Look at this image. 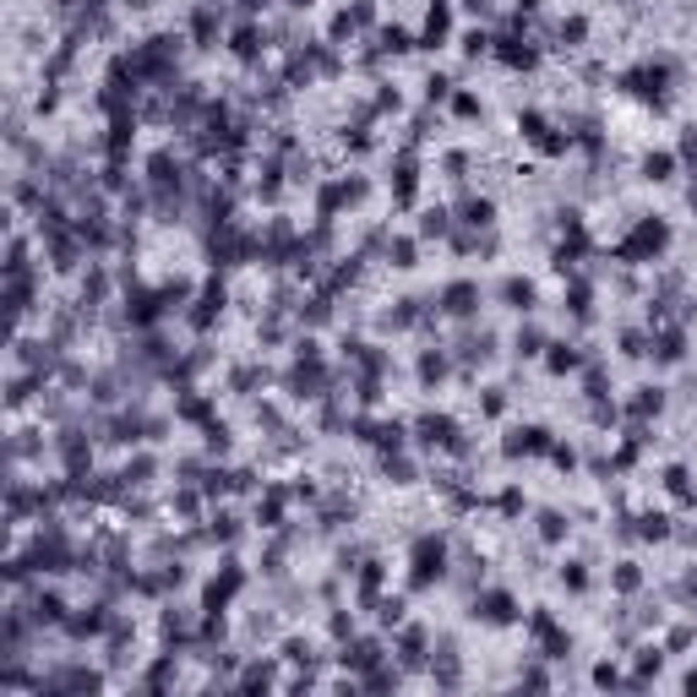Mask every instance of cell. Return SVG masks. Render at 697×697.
<instances>
[{"mask_svg": "<svg viewBox=\"0 0 697 697\" xmlns=\"http://www.w3.org/2000/svg\"><path fill=\"white\" fill-rule=\"evenodd\" d=\"M447 300H452V310H474V289H469V284H458Z\"/></svg>", "mask_w": 697, "mask_h": 697, "instance_id": "obj_1", "label": "cell"}, {"mask_svg": "<svg viewBox=\"0 0 697 697\" xmlns=\"http://www.w3.org/2000/svg\"><path fill=\"white\" fill-rule=\"evenodd\" d=\"M643 169H648V175H654V180H665V175H670V158H665V153H659V158H648V164H643Z\"/></svg>", "mask_w": 697, "mask_h": 697, "instance_id": "obj_2", "label": "cell"}, {"mask_svg": "<svg viewBox=\"0 0 697 697\" xmlns=\"http://www.w3.org/2000/svg\"><path fill=\"white\" fill-rule=\"evenodd\" d=\"M551 365H555V370H567V365H577V354H572V348H555Z\"/></svg>", "mask_w": 697, "mask_h": 697, "instance_id": "obj_3", "label": "cell"}]
</instances>
